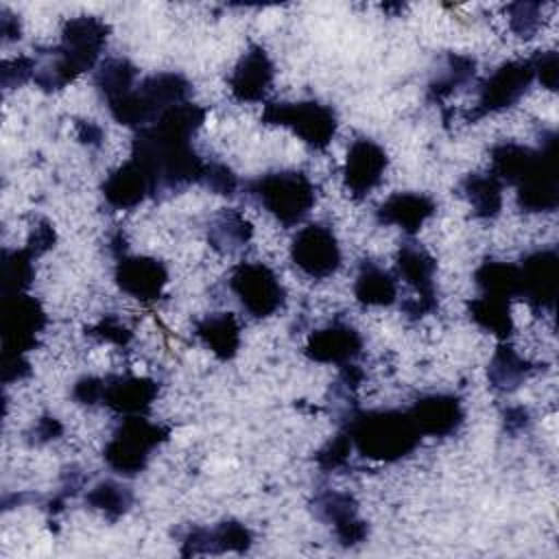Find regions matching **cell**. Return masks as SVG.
Segmentation results:
<instances>
[{"label":"cell","instance_id":"6da1fadb","mask_svg":"<svg viewBox=\"0 0 559 559\" xmlns=\"http://www.w3.org/2000/svg\"><path fill=\"white\" fill-rule=\"evenodd\" d=\"M109 37V26L94 15L70 17L61 28V41L39 55L35 83L55 92L72 83L79 74L92 70Z\"/></svg>","mask_w":559,"mask_h":559},{"label":"cell","instance_id":"7a4b0ae2","mask_svg":"<svg viewBox=\"0 0 559 559\" xmlns=\"http://www.w3.org/2000/svg\"><path fill=\"white\" fill-rule=\"evenodd\" d=\"M343 430L352 445L371 461L395 463L408 456L421 441V435L408 411H352Z\"/></svg>","mask_w":559,"mask_h":559},{"label":"cell","instance_id":"3957f363","mask_svg":"<svg viewBox=\"0 0 559 559\" xmlns=\"http://www.w3.org/2000/svg\"><path fill=\"white\" fill-rule=\"evenodd\" d=\"M190 81L179 72H155L144 76L127 96L107 105L111 118L131 129L153 124L166 109L188 103Z\"/></svg>","mask_w":559,"mask_h":559},{"label":"cell","instance_id":"277c9868","mask_svg":"<svg viewBox=\"0 0 559 559\" xmlns=\"http://www.w3.org/2000/svg\"><path fill=\"white\" fill-rule=\"evenodd\" d=\"M247 190L284 227L299 225L317 201L314 183L301 170L264 173L249 181Z\"/></svg>","mask_w":559,"mask_h":559},{"label":"cell","instance_id":"5b68a950","mask_svg":"<svg viewBox=\"0 0 559 559\" xmlns=\"http://www.w3.org/2000/svg\"><path fill=\"white\" fill-rule=\"evenodd\" d=\"M168 437L170 430L162 424L148 421L146 415L122 417L103 450L105 463L120 476H135L148 465L153 450L168 441Z\"/></svg>","mask_w":559,"mask_h":559},{"label":"cell","instance_id":"8992f818","mask_svg":"<svg viewBox=\"0 0 559 559\" xmlns=\"http://www.w3.org/2000/svg\"><path fill=\"white\" fill-rule=\"evenodd\" d=\"M262 122L290 129L297 138H301V142L317 151L328 148L338 129L336 111L330 105L317 100L266 103Z\"/></svg>","mask_w":559,"mask_h":559},{"label":"cell","instance_id":"52a82bcc","mask_svg":"<svg viewBox=\"0 0 559 559\" xmlns=\"http://www.w3.org/2000/svg\"><path fill=\"white\" fill-rule=\"evenodd\" d=\"M515 197L522 212H552L559 205L557 133L550 131L535 157L515 183Z\"/></svg>","mask_w":559,"mask_h":559},{"label":"cell","instance_id":"ba28073f","mask_svg":"<svg viewBox=\"0 0 559 559\" xmlns=\"http://www.w3.org/2000/svg\"><path fill=\"white\" fill-rule=\"evenodd\" d=\"M227 284L240 306L255 319L275 314L286 301V290L280 277L264 262L236 264Z\"/></svg>","mask_w":559,"mask_h":559},{"label":"cell","instance_id":"9c48e42d","mask_svg":"<svg viewBox=\"0 0 559 559\" xmlns=\"http://www.w3.org/2000/svg\"><path fill=\"white\" fill-rule=\"evenodd\" d=\"M535 81V68L531 59H513L498 66L478 87V98L469 120L483 118L487 114H498L515 105Z\"/></svg>","mask_w":559,"mask_h":559},{"label":"cell","instance_id":"30bf717a","mask_svg":"<svg viewBox=\"0 0 559 559\" xmlns=\"http://www.w3.org/2000/svg\"><path fill=\"white\" fill-rule=\"evenodd\" d=\"M435 271H437V262L424 247H419L417 242H406L400 247L395 273L415 290V297H408L402 304V310L408 317L417 319L437 310Z\"/></svg>","mask_w":559,"mask_h":559},{"label":"cell","instance_id":"8fae6325","mask_svg":"<svg viewBox=\"0 0 559 559\" xmlns=\"http://www.w3.org/2000/svg\"><path fill=\"white\" fill-rule=\"evenodd\" d=\"M44 325L46 312L35 297L26 293L2 297V354L24 356L35 347Z\"/></svg>","mask_w":559,"mask_h":559},{"label":"cell","instance_id":"7c38bea8","mask_svg":"<svg viewBox=\"0 0 559 559\" xmlns=\"http://www.w3.org/2000/svg\"><path fill=\"white\" fill-rule=\"evenodd\" d=\"M290 258L312 280L330 277L341 266V247L328 225L310 223L290 242Z\"/></svg>","mask_w":559,"mask_h":559},{"label":"cell","instance_id":"4fadbf2b","mask_svg":"<svg viewBox=\"0 0 559 559\" xmlns=\"http://www.w3.org/2000/svg\"><path fill=\"white\" fill-rule=\"evenodd\" d=\"M520 269V299L533 310H552L559 286V255L552 249H539L522 258Z\"/></svg>","mask_w":559,"mask_h":559},{"label":"cell","instance_id":"5bb4252c","mask_svg":"<svg viewBox=\"0 0 559 559\" xmlns=\"http://www.w3.org/2000/svg\"><path fill=\"white\" fill-rule=\"evenodd\" d=\"M386 168V151L369 138H358L347 148L343 166V186L354 199H365L373 188L380 186Z\"/></svg>","mask_w":559,"mask_h":559},{"label":"cell","instance_id":"9a60e30c","mask_svg":"<svg viewBox=\"0 0 559 559\" xmlns=\"http://www.w3.org/2000/svg\"><path fill=\"white\" fill-rule=\"evenodd\" d=\"M114 280L122 293L140 301H155L162 297L168 284V271L157 258L122 253L116 262Z\"/></svg>","mask_w":559,"mask_h":559},{"label":"cell","instance_id":"2e32d148","mask_svg":"<svg viewBox=\"0 0 559 559\" xmlns=\"http://www.w3.org/2000/svg\"><path fill=\"white\" fill-rule=\"evenodd\" d=\"M314 513L334 528L343 546H358L367 539V522L358 515V502L347 491L325 489L314 496Z\"/></svg>","mask_w":559,"mask_h":559},{"label":"cell","instance_id":"e0dca14e","mask_svg":"<svg viewBox=\"0 0 559 559\" xmlns=\"http://www.w3.org/2000/svg\"><path fill=\"white\" fill-rule=\"evenodd\" d=\"M273 61L260 44H251L229 74V92L240 103H260L273 83Z\"/></svg>","mask_w":559,"mask_h":559},{"label":"cell","instance_id":"ac0fdd59","mask_svg":"<svg viewBox=\"0 0 559 559\" xmlns=\"http://www.w3.org/2000/svg\"><path fill=\"white\" fill-rule=\"evenodd\" d=\"M306 356L323 365H347L354 362L362 352V336L349 323H330L312 332L304 347Z\"/></svg>","mask_w":559,"mask_h":559},{"label":"cell","instance_id":"d6986e66","mask_svg":"<svg viewBox=\"0 0 559 559\" xmlns=\"http://www.w3.org/2000/svg\"><path fill=\"white\" fill-rule=\"evenodd\" d=\"M408 415L421 437H450L465 419L463 404L452 393L424 395L408 408Z\"/></svg>","mask_w":559,"mask_h":559},{"label":"cell","instance_id":"ffe728a7","mask_svg":"<svg viewBox=\"0 0 559 559\" xmlns=\"http://www.w3.org/2000/svg\"><path fill=\"white\" fill-rule=\"evenodd\" d=\"M253 544L251 531L236 522V520H225L218 522L212 528H203V526H194L188 531V535L183 537V546H181V555L190 557V555H221V552H247Z\"/></svg>","mask_w":559,"mask_h":559},{"label":"cell","instance_id":"44dd1931","mask_svg":"<svg viewBox=\"0 0 559 559\" xmlns=\"http://www.w3.org/2000/svg\"><path fill=\"white\" fill-rule=\"evenodd\" d=\"M157 393H159V386L151 378L107 376L100 404H105L107 408H111L122 417L148 415Z\"/></svg>","mask_w":559,"mask_h":559},{"label":"cell","instance_id":"7402d4cb","mask_svg":"<svg viewBox=\"0 0 559 559\" xmlns=\"http://www.w3.org/2000/svg\"><path fill=\"white\" fill-rule=\"evenodd\" d=\"M103 197L111 207L131 210L148 197H155V190L148 173L133 157H129L103 181Z\"/></svg>","mask_w":559,"mask_h":559},{"label":"cell","instance_id":"603a6c76","mask_svg":"<svg viewBox=\"0 0 559 559\" xmlns=\"http://www.w3.org/2000/svg\"><path fill=\"white\" fill-rule=\"evenodd\" d=\"M437 212V203L421 192H395L382 201L376 210V218L382 225H395L404 234L413 236Z\"/></svg>","mask_w":559,"mask_h":559},{"label":"cell","instance_id":"cb8c5ba5","mask_svg":"<svg viewBox=\"0 0 559 559\" xmlns=\"http://www.w3.org/2000/svg\"><path fill=\"white\" fill-rule=\"evenodd\" d=\"M197 338L221 360H229L240 349V325L229 312H212L194 323Z\"/></svg>","mask_w":559,"mask_h":559},{"label":"cell","instance_id":"d4e9b609","mask_svg":"<svg viewBox=\"0 0 559 559\" xmlns=\"http://www.w3.org/2000/svg\"><path fill=\"white\" fill-rule=\"evenodd\" d=\"M535 365L531 360H526L522 354H518V349L513 345H509L507 341H500L496 354L489 360V384L502 393H511L515 389H520L533 373H535Z\"/></svg>","mask_w":559,"mask_h":559},{"label":"cell","instance_id":"484cf974","mask_svg":"<svg viewBox=\"0 0 559 559\" xmlns=\"http://www.w3.org/2000/svg\"><path fill=\"white\" fill-rule=\"evenodd\" d=\"M251 236H253V227L240 210H234V207L221 210L210 218L207 240L214 249L223 253L240 251L242 247H247Z\"/></svg>","mask_w":559,"mask_h":559},{"label":"cell","instance_id":"4316f807","mask_svg":"<svg viewBox=\"0 0 559 559\" xmlns=\"http://www.w3.org/2000/svg\"><path fill=\"white\" fill-rule=\"evenodd\" d=\"M354 295L362 306H391L397 299V277L365 260L354 282Z\"/></svg>","mask_w":559,"mask_h":559},{"label":"cell","instance_id":"83f0119b","mask_svg":"<svg viewBox=\"0 0 559 559\" xmlns=\"http://www.w3.org/2000/svg\"><path fill=\"white\" fill-rule=\"evenodd\" d=\"M502 181L491 173H469L461 181V190L469 201L474 216L491 221L502 210Z\"/></svg>","mask_w":559,"mask_h":559},{"label":"cell","instance_id":"f1b7e54d","mask_svg":"<svg viewBox=\"0 0 559 559\" xmlns=\"http://www.w3.org/2000/svg\"><path fill=\"white\" fill-rule=\"evenodd\" d=\"M135 76H138V68L129 59L109 57L96 68L94 85L103 96L105 105H111L135 87Z\"/></svg>","mask_w":559,"mask_h":559},{"label":"cell","instance_id":"f546056e","mask_svg":"<svg viewBox=\"0 0 559 559\" xmlns=\"http://www.w3.org/2000/svg\"><path fill=\"white\" fill-rule=\"evenodd\" d=\"M474 282L480 288V295H491L500 299L520 297V269L518 264L504 260H485L474 271Z\"/></svg>","mask_w":559,"mask_h":559},{"label":"cell","instance_id":"4dcf8cb0","mask_svg":"<svg viewBox=\"0 0 559 559\" xmlns=\"http://www.w3.org/2000/svg\"><path fill=\"white\" fill-rule=\"evenodd\" d=\"M469 319L493 334L498 341H509L513 334V317H511V301L480 295L467 304Z\"/></svg>","mask_w":559,"mask_h":559},{"label":"cell","instance_id":"1f68e13d","mask_svg":"<svg viewBox=\"0 0 559 559\" xmlns=\"http://www.w3.org/2000/svg\"><path fill=\"white\" fill-rule=\"evenodd\" d=\"M535 157V148L518 144V142H500L491 148V168L489 173L496 175L502 186H515L518 179L524 175L528 164Z\"/></svg>","mask_w":559,"mask_h":559},{"label":"cell","instance_id":"d6a6232c","mask_svg":"<svg viewBox=\"0 0 559 559\" xmlns=\"http://www.w3.org/2000/svg\"><path fill=\"white\" fill-rule=\"evenodd\" d=\"M476 74V59L469 55H454L450 52L445 57V66L441 74H437L428 85V98L435 103H441L452 92H456L461 85H465Z\"/></svg>","mask_w":559,"mask_h":559},{"label":"cell","instance_id":"836d02e7","mask_svg":"<svg viewBox=\"0 0 559 559\" xmlns=\"http://www.w3.org/2000/svg\"><path fill=\"white\" fill-rule=\"evenodd\" d=\"M85 502L96 509L98 513H103L109 522H116L118 518H122L131 504H133V491L131 487L118 483V480H100L98 485H94L87 496Z\"/></svg>","mask_w":559,"mask_h":559},{"label":"cell","instance_id":"e575fe53","mask_svg":"<svg viewBox=\"0 0 559 559\" xmlns=\"http://www.w3.org/2000/svg\"><path fill=\"white\" fill-rule=\"evenodd\" d=\"M35 258L37 255L28 247L2 251V297L26 293V288L33 284Z\"/></svg>","mask_w":559,"mask_h":559},{"label":"cell","instance_id":"d590c367","mask_svg":"<svg viewBox=\"0 0 559 559\" xmlns=\"http://www.w3.org/2000/svg\"><path fill=\"white\" fill-rule=\"evenodd\" d=\"M509 26L518 37H535L542 28V4L539 2H513L507 7Z\"/></svg>","mask_w":559,"mask_h":559},{"label":"cell","instance_id":"8d00e7d4","mask_svg":"<svg viewBox=\"0 0 559 559\" xmlns=\"http://www.w3.org/2000/svg\"><path fill=\"white\" fill-rule=\"evenodd\" d=\"M352 439L349 435L341 428L338 435H334L317 454H314V461L321 469L325 472H332V469H338L343 467L347 461H349V452H352Z\"/></svg>","mask_w":559,"mask_h":559},{"label":"cell","instance_id":"74e56055","mask_svg":"<svg viewBox=\"0 0 559 559\" xmlns=\"http://www.w3.org/2000/svg\"><path fill=\"white\" fill-rule=\"evenodd\" d=\"M35 68H37V59L26 57V55L7 59V61L2 63V85H4V87L24 85L26 81L35 79Z\"/></svg>","mask_w":559,"mask_h":559},{"label":"cell","instance_id":"f35d334b","mask_svg":"<svg viewBox=\"0 0 559 559\" xmlns=\"http://www.w3.org/2000/svg\"><path fill=\"white\" fill-rule=\"evenodd\" d=\"M201 183L207 186V188H210L212 192H216V194L231 197V194L236 192V188H238V177H236L234 170L227 168L225 164L212 162V164H207Z\"/></svg>","mask_w":559,"mask_h":559},{"label":"cell","instance_id":"ab89813d","mask_svg":"<svg viewBox=\"0 0 559 559\" xmlns=\"http://www.w3.org/2000/svg\"><path fill=\"white\" fill-rule=\"evenodd\" d=\"M531 63L535 68V79L548 87V90H557V81H559V57L555 50H537L531 57Z\"/></svg>","mask_w":559,"mask_h":559},{"label":"cell","instance_id":"60d3db41","mask_svg":"<svg viewBox=\"0 0 559 559\" xmlns=\"http://www.w3.org/2000/svg\"><path fill=\"white\" fill-rule=\"evenodd\" d=\"M87 332L100 341L116 343V345H124L131 338V330L116 317H103L98 323L87 328Z\"/></svg>","mask_w":559,"mask_h":559},{"label":"cell","instance_id":"b9f144b4","mask_svg":"<svg viewBox=\"0 0 559 559\" xmlns=\"http://www.w3.org/2000/svg\"><path fill=\"white\" fill-rule=\"evenodd\" d=\"M103 389H105V378H96V376H83L74 382L72 386V397L79 402V404H87V406H94V404H100L103 400Z\"/></svg>","mask_w":559,"mask_h":559},{"label":"cell","instance_id":"7bdbcfd3","mask_svg":"<svg viewBox=\"0 0 559 559\" xmlns=\"http://www.w3.org/2000/svg\"><path fill=\"white\" fill-rule=\"evenodd\" d=\"M55 229H52V225L46 221V218H41L33 229H31V236H28V249L35 253V255H41L44 251H48V249H52V245H55Z\"/></svg>","mask_w":559,"mask_h":559},{"label":"cell","instance_id":"ee69618b","mask_svg":"<svg viewBox=\"0 0 559 559\" xmlns=\"http://www.w3.org/2000/svg\"><path fill=\"white\" fill-rule=\"evenodd\" d=\"M31 373V362L22 354H2V380L4 384L24 380Z\"/></svg>","mask_w":559,"mask_h":559},{"label":"cell","instance_id":"f6af8a7d","mask_svg":"<svg viewBox=\"0 0 559 559\" xmlns=\"http://www.w3.org/2000/svg\"><path fill=\"white\" fill-rule=\"evenodd\" d=\"M61 432H63L61 421H59L57 417L46 415V417H41V419L35 424V428H33V441H35V443H46V441L57 439Z\"/></svg>","mask_w":559,"mask_h":559},{"label":"cell","instance_id":"bcb514c9","mask_svg":"<svg viewBox=\"0 0 559 559\" xmlns=\"http://www.w3.org/2000/svg\"><path fill=\"white\" fill-rule=\"evenodd\" d=\"M76 135L87 146H100V142L105 138L103 127L96 124L94 120H76Z\"/></svg>","mask_w":559,"mask_h":559},{"label":"cell","instance_id":"7dc6e473","mask_svg":"<svg viewBox=\"0 0 559 559\" xmlns=\"http://www.w3.org/2000/svg\"><path fill=\"white\" fill-rule=\"evenodd\" d=\"M502 417H504L507 430H511V432H520L522 428H526L531 424L528 408H524V406H509Z\"/></svg>","mask_w":559,"mask_h":559},{"label":"cell","instance_id":"c3c4849f","mask_svg":"<svg viewBox=\"0 0 559 559\" xmlns=\"http://www.w3.org/2000/svg\"><path fill=\"white\" fill-rule=\"evenodd\" d=\"M0 33H2L4 41L20 37V20L9 9L0 11Z\"/></svg>","mask_w":559,"mask_h":559}]
</instances>
